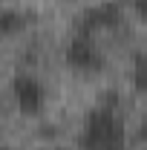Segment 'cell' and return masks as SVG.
<instances>
[{"label":"cell","mask_w":147,"mask_h":150,"mask_svg":"<svg viewBox=\"0 0 147 150\" xmlns=\"http://www.w3.org/2000/svg\"><path fill=\"white\" fill-rule=\"evenodd\" d=\"M26 23H29V18H26L20 9L6 6V9L0 12V35L12 38V35H18V32H23V29H26Z\"/></svg>","instance_id":"5b68a950"},{"label":"cell","mask_w":147,"mask_h":150,"mask_svg":"<svg viewBox=\"0 0 147 150\" xmlns=\"http://www.w3.org/2000/svg\"><path fill=\"white\" fill-rule=\"evenodd\" d=\"M3 150H12V147H3Z\"/></svg>","instance_id":"9c48e42d"},{"label":"cell","mask_w":147,"mask_h":150,"mask_svg":"<svg viewBox=\"0 0 147 150\" xmlns=\"http://www.w3.org/2000/svg\"><path fill=\"white\" fill-rule=\"evenodd\" d=\"M12 98L23 115H37L46 104V87L32 72H18L12 78Z\"/></svg>","instance_id":"277c9868"},{"label":"cell","mask_w":147,"mask_h":150,"mask_svg":"<svg viewBox=\"0 0 147 150\" xmlns=\"http://www.w3.org/2000/svg\"><path fill=\"white\" fill-rule=\"evenodd\" d=\"M64 58H66V64L72 67L75 72H84V75L101 72L104 64H107L104 52L95 43V38H87V35H72V40L64 49Z\"/></svg>","instance_id":"3957f363"},{"label":"cell","mask_w":147,"mask_h":150,"mask_svg":"<svg viewBox=\"0 0 147 150\" xmlns=\"http://www.w3.org/2000/svg\"><path fill=\"white\" fill-rule=\"evenodd\" d=\"M139 139H141V142H144V144H147V121H144V124H141V127H139Z\"/></svg>","instance_id":"ba28073f"},{"label":"cell","mask_w":147,"mask_h":150,"mask_svg":"<svg viewBox=\"0 0 147 150\" xmlns=\"http://www.w3.org/2000/svg\"><path fill=\"white\" fill-rule=\"evenodd\" d=\"M78 147L81 150H127V130L121 115L110 104L92 107L78 133Z\"/></svg>","instance_id":"6da1fadb"},{"label":"cell","mask_w":147,"mask_h":150,"mask_svg":"<svg viewBox=\"0 0 147 150\" xmlns=\"http://www.w3.org/2000/svg\"><path fill=\"white\" fill-rule=\"evenodd\" d=\"M130 3H133V12L141 20H147V0H130Z\"/></svg>","instance_id":"52a82bcc"},{"label":"cell","mask_w":147,"mask_h":150,"mask_svg":"<svg viewBox=\"0 0 147 150\" xmlns=\"http://www.w3.org/2000/svg\"><path fill=\"white\" fill-rule=\"evenodd\" d=\"M118 23H121V3H118V0H104V3L87 6V9L75 18V35L95 38L98 32L115 29Z\"/></svg>","instance_id":"7a4b0ae2"},{"label":"cell","mask_w":147,"mask_h":150,"mask_svg":"<svg viewBox=\"0 0 147 150\" xmlns=\"http://www.w3.org/2000/svg\"><path fill=\"white\" fill-rule=\"evenodd\" d=\"M133 87L141 95H147V55L144 52L133 55Z\"/></svg>","instance_id":"8992f818"}]
</instances>
